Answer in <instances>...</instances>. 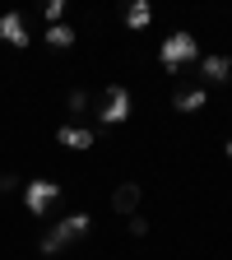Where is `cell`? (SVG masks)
<instances>
[{
	"label": "cell",
	"mask_w": 232,
	"mask_h": 260,
	"mask_svg": "<svg viewBox=\"0 0 232 260\" xmlns=\"http://www.w3.org/2000/svg\"><path fill=\"white\" fill-rule=\"evenodd\" d=\"M158 65L168 75H177L181 65H200V42L190 38V32H168V38H162V47H158Z\"/></svg>",
	"instance_id": "cell-2"
},
{
	"label": "cell",
	"mask_w": 232,
	"mask_h": 260,
	"mask_svg": "<svg viewBox=\"0 0 232 260\" xmlns=\"http://www.w3.org/2000/svg\"><path fill=\"white\" fill-rule=\"evenodd\" d=\"M149 23H153V5H149V0H130V5H125V28L144 32Z\"/></svg>",
	"instance_id": "cell-9"
},
{
	"label": "cell",
	"mask_w": 232,
	"mask_h": 260,
	"mask_svg": "<svg viewBox=\"0 0 232 260\" xmlns=\"http://www.w3.org/2000/svg\"><path fill=\"white\" fill-rule=\"evenodd\" d=\"M140 195H144L140 181H121V186L112 190V209L125 214V218H135V214H140Z\"/></svg>",
	"instance_id": "cell-6"
},
{
	"label": "cell",
	"mask_w": 232,
	"mask_h": 260,
	"mask_svg": "<svg viewBox=\"0 0 232 260\" xmlns=\"http://www.w3.org/2000/svg\"><path fill=\"white\" fill-rule=\"evenodd\" d=\"M200 79L205 84H227L232 79V56H223V51H214V56H200Z\"/></svg>",
	"instance_id": "cell-5"
},
{
	"label": "cell",
	"mask_w": 232,
	"mask_h": 260,
	"mask_svg": "<svg viewBox=\"0 0 232 260\" xmlns=\"http://www.w3.org/2000/svg\"><path fill=\"white\" fill-rule=\"evenodd\" d=\"M47 42H51V47H70V42H75V28H70V23L47 28Z\"/></svg>",
	"instance_id": "cell-11"
},
{
	"label": "cell",
	"mask_w": 232,
	"mask_h": 260,
	"mask_svg": "<svg viewBox=\"0 0 232 260\" xmlns=\"http://www.w3.org/2000/svg\"><path fill=\"white\" fill-rule=\"evenodd\" d=\"M205 103H209L205 88H177V93H172V107H177V112H200Z\"/></svg>",
	"instance_id": "cell-10"
},
{
	"label": "cell",
	"mask_w": 232,
	"mask_h": 260,
	"mask_svg": "<svg viewBox=\"0 0 232 260\" xmlns=\"http://www.w3.org/2000/svg\"><path fill=\"white\" fill-rule=\"evenodd\" d=\"M42 14H47V23H51V28H56V23H65V0H47V10H42Z\"/></svg>",
	"instance_id": "cell-12"
},
{
	"label": "cell",
	"mask_w": 232,
	"mask_h": 260,
	"mask_svg": "<svg viewBox=\"0 0 232 260\" xmlns=\"http://www.w3.org/2000/svg\"><path fill=\"white\" fill-rule=\"evenodd\" d=\"M19 186H23V181H19L14 172H0V195H14Z\"/></svg>",
	"instance_id": "cell-13"
},
{
	"label": "cell",
	"mask_w": 232,
	"mask_h": 260,
	"mask_svg": "<svg viewBox=\"0 0 232 260\" xmlns=\"http://www.w3.org/2000/svg\"><path fill=\"white\" fill-rule=\"evenodd\" d=\"M56 200H60V186H56L51 177H38V181H28V186H23V205H28L32 218H47Z\"/></svg>",
	"instance_id": "cell-4"
},
{
	"label": "cell",
	"mask_w": 232,
	"mask_h": 260,
	"mask_svg": "<svg viewBox=\"0 0 232 260\" xmlns=\"http://www.w3.org/2000/svg\"><path fill=\"white\" fill-rule=\"evenodd\" d=\"M125 233H130V237H144V233H149V223H144V218L135 214V218H130V223H125Z\"/></svg>",
	"instance_id": "cell-14"
},
{
	"label": "cell",
	"mask_w": 232,
	"mask_h": 260,
	"mask_svg": "<svg viewBox=\"0 0 232 260\" xmlns=\"http://www.w3.org/2000/svg\"><path fill=\"white\" fill-rule=\"evenodd\" d=\"M130 112H135V103H130V88L125 84H107V93L97 98V121L103 125H125L130 121Z\"/></svg>",
	"instance_id": "cell-3"
},
{
	"label": "cell",
	"mask_w": 232,
	"mask_h": 260,
	"mask_svg": "<svg viewBox=\"0 0 232 260\" xmlns=\"http://www.w3.org/2000/svg\"><path fill=\"white\" fill-rule=\"evenodd\" d=\"M223 153H227V158H232V140H227V149H223Z\"/></svg>",
	"instance_id": "cell-16"
},
{
	"label": "cell",
	"mask_w": 232,
	"mask_h": 260,
	"mask_svg": "<svg viewBox=\"0 0 232 260\" xmlns=\"http://www.w3.org/2000/svg\"><path fill=\"white\" fill-rule=\"evenodd\" d=\"M70 112H88V93H70Z\"/></svg>",
	"instance_id": "cell-15"
},
{
	"label": "cell",
	"mask_w": 232,
	"mask_h": 260,
	"mask_svg": "<svg viewBox=\"0 0 232 260\" xmlns=\"http://www.w3.org/2000/svg\"><path fill=\"white\" fill-rule=\"evenodd\" d=\"M93 140H97V135H93L88 125H60V130H56V144H60V149H93Z\"/></svg>",
	"instance_id": "cell-8"
},
{
	"label": "cell",
	"mask_w": 232,
	"mask_h": 260,
	"mask_svg": "<svg viewBox=\"0 0 232 260\" xmlns=\"http://www.w3.org/2000/svg\"><path fill=\"white\" fill-rule=\"evenodd\" d=\"M93 233V218L79 209V214H65V218H56L51 228H47V233H42V251L47 255H56V251H65V246H70V242H79V237H88Z\"/></svg>",
	"instance_id": "cell-1"
},
{
	"label": "cell",
	"mask_w": 232,
	"mask_h": 260,
	"mask_svg": "<svg viewBox=\"0 0 232 260\" xmlns=\"http://www.w3.org/2000/svg\"><path fill=\"white\" fill-rule=\"evenodd\" d=\"M0 42H5V47H19V51L32 42V38H28L23 14H14V10H10V14H0Z\"/></svg>",
	"instance_id": "cell-7"
}]
</instances>
